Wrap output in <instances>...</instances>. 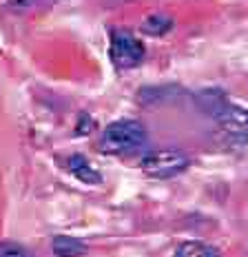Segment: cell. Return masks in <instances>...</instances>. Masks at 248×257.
I'll use <instances>...</instances> for the list:
<instances>
[{"label": "cell", "instance_id": "1", "mask_svg": "<svg viewBox=\"0 0 248 257\" xmlns=\"http://www.w3.org/2000/svg\"><path fill=\"white\" fill-rule=\"evenodd\" d=\"M147 128L138 120H115L102 131L100 151L106 155H129L147 144Z\"/></svg>", "mask_w": 248, "mask_h": 257}, {"label": "cell", "instance_id": "2", "mask_svg": "<svg viewBox=\"0 0 248 257\" xmlns=\"http://www.w3.org/2000/svg\"><path fill=\"white\" fill-rule=\"evenodd\" d=\"M188 155L180 149H158V151H149L140 160V169L147 173L149 178H173L180 175L182 171L188 169Z\"/></svg>", "mask_w": 248, "mask_h": 257}, {"label": "cell", "instance_id": "3", "mask_svg": "<svg viewBox=\"0 0 248 257\" xmlns=\"http://www.w3.org/2000/svg\"><path fill=\"white\" fill-rule=\"evenodd\" d=\"M217 131L228 144L244 147L248 144V109L235 102H226L219 113H215Z\"/></svg>", "mask_w": 248, "mask_h": 257}, {"label": "cell", "instance_id": "4", "mask_svg": "<svg viewBox=\"0 0 248 257\" xmlns=\"http://www.w3.org/2000/svg\"><path fill=\"white\" fill-rule=\"evenodd\" d=\"M109 53L111 60L117 69H136L144 60V49L142 40L136 38L131 31L127 29H113L111 31V42H109Z\"/></svg>", "mask_w": 248, "mask_h": 257}, {"label": "cell", "instance_id": "5", "mask_svg": "<svg viewBox=\"0 0 248 257\" xmlns=\"http://www.w3.org/2000/svg\"><path fill=\"white\" fill-rule=\"evenodd\" d=\"M64 169H67L78 182H82V184L95 186L102 182V173L89 162V158H84V155H80V153L69 155V158L64 160Z\"/></svg>", "mask_w": 248, "mask_h": 257}, {"label": "cell", "instance_id": "6", "mask_svg": "<svg viewBox=\"0 0 248 257\" xmlns=\"http://www.w3.org/2000/svg\"><path fill=\"white\" fill-rule=\"evenodd\" d=\"M51 250L56 257H82L87 253V246L73 235H56L51 239Z\"/></svg>", "mask_w": 248, "mask_h": 257}, {"label": "cell", "instance_id": "7", "mask_svg": "<svg viewBox=\"0 0 248 257\" xmlns=\"http://www.w3.org/2000/svg\"><path fill=\"white\" fill-rule=\"evenodd\" d=\"M173 18L166 14H151L142 20V34L153 36V38H160V36H166L171 29H173Z\"/></svg>", "mask_w": 248, "mask_h": 257}, {"label": "cell", "instance_id": "8", "mask_svg": "<svg viewBox=\"0 0 248 257\" xmlns=\"http://www.w3.org/2000/svg\"><path fill=\"white\" fill-rule=\"evenodd\" d=\"M173 257H219V253L204 242H184L177 246Z\"/></svg>", "mask_w": 248, "mask_h": 257}, {"label": "cell", "instance_id": "9", "mask_svg": "<svg viewBox=\"0 0 248 257\" xmlns=\"http://www.w3.org/2000/svg\"><path fill=\"white\" fill-rule=\"evenodd\" d=\"M0 257H31V255L23 244L5 239V242H0Z\"/></svg>", "mask_w": 248, "mask_h": 257}]
</instances>
